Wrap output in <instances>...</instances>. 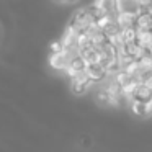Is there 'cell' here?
I'll list each match as a JSON object with an SVG mask.
<instances>
[{"label":"cell","mask_w":152,"mask_h":152,"mask_svg":"<svg viewBox=\"0 0 152 152\" xmlns=\"http://www.w3.org/2000/svg\"><path fill=\"white\" fill-rule=\"evenodd\" d=\"M90 83H92V80L87 77V74H79V75L72 77L70 79V88H72V92L75 93V95H82V93H85L87 90H88Z\"/></svg>","instance_id":"obj_1"},{"label":"cell","mask_w":152,"mask_h":152,"mask_svg":"<svg viewBox=\"0 0 152 152\" xmlns=\"http://www.w3.org/2000/svg\"><path fill=\"white\" fill-rule=\"evenodd\" d=\"M85 70H87V62H85V59H83L82 56H79V57H75V59L70 61L69 66H67V69L64 70V72L67 74L69 79H72V77L79 75V74H83Z\"/></svg>","instance_id":"obj_2"},{"label":"cell","mask_w":152,"mask_h":152,"mask_svg":"<svg viewBox=\"0 0 152 152\" xmlns=\"http://www.w3.org/2000/svg\"><path fill=\"white\" fill-rule=\"evenodd\" d=\"M87 77L92 80V83H96V82H103L106 79V69L102 66V64H93V66H87V70H85Z\"/></svg>","instance_id":"obj_3"},{"label":"cell","mask_w":152,"mask_h":152,"mask_svg":"<svg viewBox=\"0 0 152 152\" xmlns=\"http://www.w3.org/2000/svg\"><path fill=\"white\" fill-rule=\"evenodd\" d=\"M69 57L66 56V53L64 51H61V53H51V57H49V66L53 67L54 70H57V72H61V70H66L67 66H69Z\"/></svg>","instance_id":"obj_4"},{"label":"cell","mask_w":152,"mask_h":152,"mask_svg":"<svg viewBox=\"0 0 152 152\" xmlns=\"http://www.w3.org/2000/svg\"><path fill=\"white\" fill-rule=\"evenodd\" d=\"M136 13H129V12H121V13L115 15V20L121 30H128V28H136Z\"/></svg>","instance_id":"obj_5"},{"label":"cell","mask_w":152,"mask_h":152,"mask_svg":"<svg viewBox=\"0 0 152 152\" xmlns=\"http://www.w3.org/2000/svg\"><path fill=\"white\" fill-rule=\"evenodd\" d=\"M132 100L141 102V103H149L152 100V90L142 82L137 83V87H136V90H134V95H132Z\"/></svg>","instance_id":"obj_6"},{"label":"cell","mask_w":152,"mask_h":152,"mask_svg":"<svg viewBox=\"0 0 152 152\" xmlns=\"http://www.w3.org/2000/svg\"><path fill=\"white\" fill-rule=\"evenodd\" d=\"M136 30L137 31H152V15L149 12H141L136 17Z\"/></svg>","instance_id":"obj_7"},{"label":"cell","mask_w":152,"mask_h":152,"mask_svg":"<svg viewBox=\"0 0 152 152\" xmlns=\"http://www.w3.org/2000/svg\"><path fill=\"white\" fill-rule=\"evenodd\" d=\"M93 4H95L100 10L105 12L106 15H111V17H115V15H116V4H115V0H95Z\"/></svg>","instance_id":"obj_8"},{"label":"cell","mask_w":152,"mask_h":152,"mask_svg":"<svg viewBox=\"0 0 152 152\" xmlns=\"http://www.w3.org/2000/svg\"><path fill=\"white\" fill-rule=\"evenodd\" d=\"M137 44L147 51L151 49L152 48V31H137Z\"/></svg>","instance_id":"obj_9"},{"label":"cell","mask_w":152,"mask_h":152,"mask_svg":"<svg viewBox=\"0 0 152 152\" xmlns=\"http://www.w3.org/2000/svg\"><path fill=\"white\" fill-rule=\"evenodd\" d=\"M121 39L123 43H136L137 41V30L136 28H128V30L121 31Z\"/></svg>","instance_id":"obj_10"},{"label":"cell","mask_w":152,"mask_h":152,"mask_svg":"<svg viewBox=\"0 0 152 152\" xmlns=\"http://www.w3.org/2000/svg\"><path fill=\"white\" fill-rule=\"evenodd\" d=\"M129 108H131V111L134 113L136 116H147V111H145V103L131 100V102H129Z\"/></svg>","instance_id":"obj_11"},{"label":"cell","mask_w":152,"mask_h":152,"mask_svg":"<svg viewBox=\"0 0 152 152\" xmlns=\"http://www.w3.org/2000/svg\"><path fill=\"white\" fill-rule=\"evenodd\" d=\"M108 93L105 92V90H100L98 93H96V100H98V103H102V105H108Z\"/></svg>","instance_id":"obj_12"},{"label":"cell","mask_w":152,"mask_h":152,"mask_svg":"<svg viewBox=\"0 0 152 152\" xmlns=\"http://www.w3.org/2000/svg\"><path fill=\"white\" fill-rule=\"evenodd\" d=\"M51 51H53V53H61V51H64V46H62V43H61V39L54 41V43L51 44Z\"/></svg>","instance_id":"obj_13"},{"label":"cell","mask_w":152,"mask_h":152,"mask_svg":"<svg viewBox=\"0 0 152 152\" xmlns=\"http://www.w3.org/2000/svg\"><path fill=\"white\" fill-rule=\"evenodd\" d=\"M142 83H145V85L152 90V72L151 74H145V75L142 77Z\"/></svg>","instance_id":"obj_14"},{"label":"cell","mask_w":152,"mask_h":152,"mask_svg":"<svg viewBox=\"0 0 152 152\" xmlns=\"http://www.w3.org/2000/svg\"><path fill=\"white\" fill-rule=\"evenodd\" d=\"M145 111H147V115H152V100L149 103H145Z\"/></svg>","instance_id":"obj_15"},{"label":"cell","mask_w":152,"mask_h":152,"mask_svg":"<svg viewBox=\"0 0 152 152\" xmlns=\"http://www.w3.org/2000/svg\"><path fill=\"white\" fill-rule=\"evenodd\" d=\"M74 2H77V0H61L62 5H70V4H74Z\"/></svg>","instance_id":"obj_16"},{"label":"cell","mask_w":152,"mask_h":152,"mask_svg":"<svg viewBox=\"0 0 152 152\" xmlns=\"http://www.w3.org/2000/svg\"><path fill=\"white\" fill-rule=\"evenodd\" d=\"M149 13H151V15H152V7H151V8H149Z\"/></svg>","instance_id":"obj_17"},{"label":"cell","mask_w":152,"mask_h":152,"mask_svg":"<svg viewBox=\"0 0 152 152\" xmlns=\"http://www.w3.org/2000/svg\"><path fill=\"white\" fill-rule=\"evenodd\" d=\"M56 2H57V4H61V0H56Z\"/></svg>","instance_id":"obj_18"}]
</instances>
